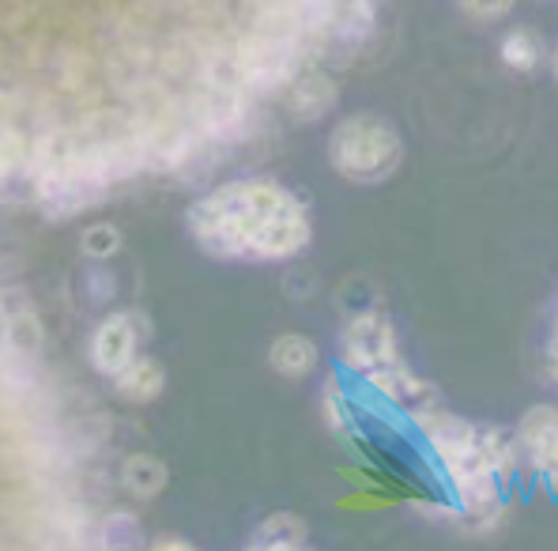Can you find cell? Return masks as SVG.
<instances>
[{"label":"cell","instance_id":"cell-1","mask_svg":"<svg viewBox=\"0 0 558 551\" xmlns=\"http://www.w3.org/2000/svg\"><path fill=\"white\" fill-rule=\"evenodd\" d=\"M189 230L223 261H287L310 245V212L291 189L245 178L211 189L189 212Z\"/></svg>","mask_w":558,"mask_h":551},{"label":"cell","instance_id":"cell-2","mask_svg":"<svg viewBox=\"0 0 558 551\" xmlns=\"http://www.w3.org/2000/svg\"><path fill=\"white\" fill-rule=\"evenodd\" d=\"M418 427L453 480L461 517L472 529H495L502 517V483L517 465V442L502 427L468 423L441 412V405L418 416Z\"/></svg>","mask_w":558,"mask_h":551},{"label":"cell","instance_id":"cell-3","mask_svg":"<svg viewBox=\"0 0 558 551\" xmlns=\"http://www.w3.org/2000/svg\"><path fill=\"white\" fill-rule=\"evenodd\" d=\"M404 159V140L377 113H351L328 136V163L355 185H377Z\"/></svg>","mask_w":558,"mask_h":551},{"label":"cell","instance_id":"cell-4","mask_svg":"<svg viewBox=\"0 0 558 551\" xmlns=\"http://www.w3.org/2000/svg\"><path fill=\"white\" fill-rule=\"evenodd\" d=\"M343 363L351 370H359L363 378H377L389 367L400 363V348H397V328L385 314H359L351 318L343 328Z\"/></svg>","mask_w":558,"mask_h":551},{"label":"cell","instance_id":"cell-5","mask_svg":"<svg viewBox=\"0 0 558 551\" xmlns=\"http://www.w3.org/2000/svg\"><path fill=\"white\" fill-rule=\"evenodd\" d=\"M325 4L328 0H306V8H302L299 15H294L291 23H283V27H279V35H276V43L279 38H291L294 46L299 43H310V38L317 35V27H322V20H317V15L325 12ZM268 43H272V38H265V43H260V49H265ZM260 49L257 53H253V64H250V87H253V69H257V61H260ZM253 106H260V98H257V92H253V103H242V106H234V110H227L223 118L219 121H211L208 129H204V133H196V136H182V140H174V144H162V147H147V152H174V147H182V144H211V140H219L223 133H231L234 125H242L245 118H250L253 113Z\"/></svg>","mask_w":558,"mask_h":551},{"label":"cell","instance_id":"cell-6","mask_svg":"<svg viewBox=\"0 0 558 551\" xmlns=\"http://www.w3.org/2000/svg\"><path fill=\"white\" fill-rule=\"evenodd\" d=\"M147 340V322L133 310H125V314H110L102 325L95 328L92 336V363L95 370H102V374H118L125 363H133L140 356V348H144Z\"/></svg>","mask_w":558,"mask_h":551},{"label":"cell","instance_id":"cell-7","mask_svg":"<svg viewBox=\"0 0 558 551\" xmlns=\"http://www.w3.org/2000/svg\"><path fill=\"white\" fill-rule=\"evenodd\" d=\"M517 442H521L524 457L532 460L539 480L558 491V408L555 405L529 408L521 427H517Z\"/></svg>","mask_w":558,"mask_h":551},{"label":"cell","instance_id":"cell-8","mask_svg":"<svg viewBox=\"0 0 558 551\" xmlns=\"http://www.w3.org/2000/svg\"><path fill=\"white\" fill-rule=\"evenodd\" d=\"M336 98H340V92H336V80L328 76V72H322V69L299 72V76H294L291 84H287V92H283L287 110H291L294 118H302V121H322L325 113L336 106Z\"/></svg>","mask_w":558,"mask_h":551},{"label":"cell","instance_id":"cell-9","mask_svg":"<svg viewBox=\"0 0 558 551\" xmlns=\"http://www.w3.org/2000/svg\"><path fill=\"white\" fill-rule=\"evenodd\" d=\"M162 385H167V370H162L159 359L151 356H140L133 363H125L113 374V390H118V397L133 400V405H147V400H155L162 393Z\"/></svg>","mask_w":558,"mask_h":551},{"label":"cell","instance_id":"cell-10","mask_svg":"<svg viewBox=\"0 0 558 551\" xmlns=\"http://www.w3.org/2000/svg\"><path fill=\"white\" fill-rule=\"evenodd\" d=\"M310 544V525L294 514H272L253 529L250 548L257 551H299Z\"/></svg>","mask_w":558,"mask_h":551},{"label":"cell","instance_id":"cell-11","mask_svg":"<svg viewBox=\"0 0 558 551\" xmlns=\"http://www.w3.org/2000/svg\"><path fill=\"white\" fill-rule=\"evenodd\" d=\"M268 363L283 378H306L317 367V344L299 333L276 336L272 348H268Z\"/></svg>","mask_w":558,"mask_h":551},{"label":"cell","instance_id":"cell-12","mask_svg":"<svg viewBox=\"0 0 558 551\" xmlns=\"http://www.w3.org/2000/svg\"><path fill=\"white\" fill-rule=\"evenodd\" d=\"M121 483H125L129 495L136 499H155L167 488V465L151 454H133L121 465Z\"/></svg>","mask_w":558,"mask_h":551},{"label":"cell","instance_id":"cell-13","mask_svg":"<svg viewBox=\"0 0 558 551\" xmlns=\"http://www.w3.org/2000/svg\"><path fill=\"white\" fill-rule=\"evenodd\" d=\"M502 61L510 64L513 72H532L544 61V38L532 27H513L510 35L502 38Z\"/></svg>","mask_w":558,"mask_h":551},{"label":"cell","instance_id":"cell-14","mask_svg":"<svg viewBox=\"0 0 558 551\" xmlns=\"http://www.w3.org/2000/svg\"><path fill=\"white\" fill-rule=\"evenodd\" d=\"M325 419L336 434H355V408H351L348 393L336 385V378L325 382Z\"/></svg>","mask_w":558,"mask_h":551},{"label":"cell","instance_id":"cell-15","mask_svg":"<svg viewBox=\"0 0 558 551\" xmlns=\"http://www.w3.org/2000/svg\"><path fill=\"white\" fill-rule=\"evenodd\" d=\"M118 250H121V230L113 224H95V227L84 230V253L87 257L102 261V257H113Z\"/></svg>","mask_w":558,"mask_h":551},{"label":"cell","instance_id":"cell-16","mask_svg":"<svg viewBox=\"0 0 558 551\" xmlns=\"http://www.w3.org/2000/svg\"><path fill=\"white\" fill-rule=\"evenodd\" d=\"M461 8H464V15H472V20L495 23V20H502V15H510L513 0H461Z\"/></svg>","mask_w":558,"mask_h":551},{"label":"cell","instance_id":"cell-17","mask_svg":"<svg viewBox=\"0 0 558 551\" xmlns=\"http://www.w3.org/2000/svg\"><path fill=\"white\" fill-rule=\"evenodd\" d=\"M102 540H106V544H136V540H140V529H136L133 517L113 514V517H106Z\"/></svg>","mask_w":558,"mask_h":551},{"label":"cell","instance_id":"cell-18","mask_svg":"<svg viewBox=\"0 0 558 551\" xmlns=\"http://www.w3.org/2000/svg\"><path fill=\"white\" fill-rule=\"evenodd\" d=\"M547 367H551V378L558 382V336H551V344H547Z\"/></svg>","mask_w":558,"mask_h":551},{"label":"cell","instance_id":"cell-19","mask_svg":"<svg viewBox=\"0 0 558 551\" xmlns=\"http://www.w3.org/2000/svg\"><path fill=\"white\" fill-rule=\"evenodd\" d=\"M555 76H558V49H555Z\"/></svg>","mask_w":558,"mask_h":551},{"label":"cell","instance_id":"cell-20","mask_svg":"<svg viewBox=\"0 0 558 551\" xmlns=\"http://www.w3.org/2000/svg\"><path fill=\"white\" fill-rule=\"evenodd\" d=\"M555 336H558V322H555Z\"/></svg>","mask_w":558,"mask_h":551}]
</instances>
